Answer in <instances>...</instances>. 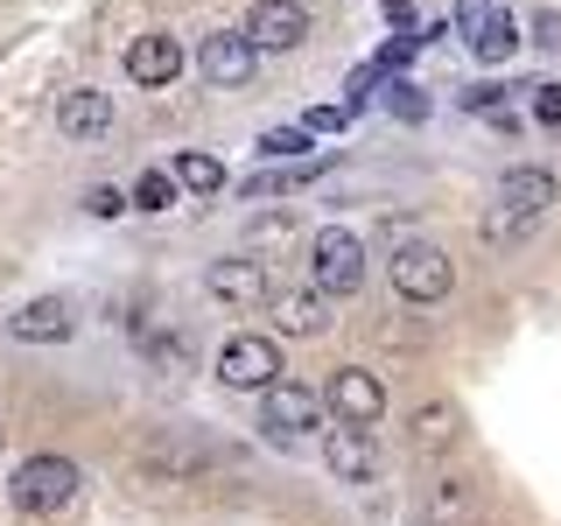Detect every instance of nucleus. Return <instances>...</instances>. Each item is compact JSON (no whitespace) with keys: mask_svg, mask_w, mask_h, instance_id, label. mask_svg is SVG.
<instances>
[{"mask_svg":"<svg viewBox=\"0 0 561 526\" xmlns=\"http://www.w3.org/2000/svg\"><path fill=\"white\" fill-rule=\"evenodd\" d=\"M309 267H316V288L323 295H358L365 288V239L351 225H323L309 239Z\"/></svg>","mask_w":561,"mask_h":526,"instance_id":"nucleus-5","label":"nucleus"},{"mask_svg":"<svg viewBox=\"0 0 561 526\" xmlns=\"http://www.w3.org/2000/svg\"><path fill=\"white\" fill-rule=\"evenodd\" d=\"M169 175H175V190H190V197H218V190H225V162H218V155H175Z\"/></svg>","mask_w":561,"mask_h":526,"instance_id":"nucleus-20","label":"nucleus"},{"mask_svg":"<svg viewBox=\"0 0 561 526\" xmlns=\"http://www.w3.org/2000/svg\"><path fill=\"white\" fill-rule=\"evenodd\" d=\"M323 464H330V478H344V484H373V478H379V443H373V428L337 421V428L323 435Z\"/></svg>","mask_w":561,"mask_h":526,"instance_id":"nucleus-10","label":"nucleus"},{"mask_svg":"<svg viewBox=\"0 0 561 526\" xmlns=\"http://www.w3.org/2000/svg\"><path fill=\"white\" fill-rule=\"evenodd\" d=\"M148 358L162 373H190V338H148Z\"/></svg>","mask_w":561,"mask_h":526,"instance_id":"nucleus-25","label":"nucleus"},{"mask_svg":"<svg viewBox=\"0 0 561 526\" xmlns=\"http://www.w3.org/2000/svg\"><path fill=\"white\" fill-rule=\"evenodd\" d=\"M204 288L218 295V302H232V309H253V302H267V267L260 260H245V253H232V260H210V274H204Z\"/></svg>","mask_w":561,"mask_h":526,"instance_id":"nucleus-13","label":"nucleus"},{"mask_svg":"<svg viewBox=\"0 0 561 526\" xmlns=\"http://www.w3.org/2000/svg\"><path fill=\"white\" fill-rule=\"evenodd\" d=\"M127 78H134V84H148V92L175 84V78H183V35H169V28L134 35V43H127Z\"/></svg>","mask_w":561,"mask_h":526,"instance_id":"nucleus-11","label":"nucleus"},{"mask_svg":"<svg viewBox=\"0 0 561 526\" xmlns=\"http://www.w3.org/2000/svg\"><path fill=\"white\" fill-rule=\"evenodd\" d=\"M197 64H204V78H210V84H225V92H239V84L253 78L260 49H253V35H245V28H210L204 43H197Z\"/></svg>","mask_w":561,"mask_h":526,"instance_id":"nucleus-8","label":"nucleus"},{"mask_svg":"<svg viewBox=\"0 0 561 526\" xmlns=\"http://www.w3.org/2000/svg\"><path fill=\"white\" fill-rule=\"evenodd\" d=\"M84 499V470L70 464V456H28V464H14V505L35 519H70Z\"/></svg>","mask_w":561,"mask_h":526,"instance_id":"nucleus-3","label":"nucleus"},{"mask_svg":"<svg viewBox=\"0 0 561 526\" xmlns=\"http://www.w3.org/2000/svg\"><path fill=\"white\" fill-rule=\"evenodd\" d=\"M386 274H393V295H400V302H443V295L456 288L449 253H443V245H428V239H400Z\"/></svg>","mask_w":561,"mask_h":526,"instance_id":"nucleus-4","label":"nucleus"},{"mask_svg":"<svg viewBox=\"0 0 561 526\" xmlns=\"http://www.w3.org/2000/svg\"><path fill=\"white\" fill-rule=\"evenodd\" d=\"M478 513V484L470 478H435L428 499H421V526H463Z\"/></svg>","mask_w":561,"mask_h":526,"instance_id":"nucleus-18","label":"nucleus"},{"mask_svg":"<svg viewBox=\"0 0 561 526\" xmlns=\"http://www.w3.org/2000/svg\"><path fill=\"white\" fill-rule=\"evenodd\" d=\"M267 309H274V330H280V338H316V330L330 323V316H323V288H288V295H267Z\"/></svg>","mask_w":561,"mask_h":526,"instance_id":"nucleus-17","label":"nucleus"},{"mask_svg":"<svg viewBox=\"0 0 561 526\" xmlns=\"http://www.w3.org/2000/svg\"><path fill=\"white\" fill-rule=\"evenodd\" d=\"M386 14H393L400 28H414V0H386Z\"/></svg>","mask_w":561,"mask_h":526,"instance_id":"nucleus-30","label":"nucleus"},{"mask_svg":"<svg viewBox=\"0 0 561 526\" xmlns=\"http://www.w3.org/2000/svg\"><path fill=\"white\" fill-rule=\"evenodd\" d=\"M386 113L393 119H428V92H421L414 78H393L386 84Z\"/></svg>","mask_w":561,"mask_h":526,"instance_id":"nucleus-24","label":"nucleus"},{"mask_svg":"<svg viewBox=\"0 0 561 526\" xmlns=\"http://www.w3.org/2000/svg\"><path fill=\"white\" fill-rule=\"evenodd\" d=\"M57 127H64L70 140H99L105 127H113V99L92 92V84H78V92L57 99Z\"/></svg>","mask_w":561,"mask_h":526,"instance_id":"nucleus-16","label":"nucleus"},{"mask_svg":"<svg viewBox=\"0 0 561 526\" xmlns=\"http://www.w3.org/2000/svg\"><path fill=\"white\" fill-rule=\"evenodd\" d=\"M8 330L22 344H64L70 330H78V309H70L64 295H35V302H22V309L8 316Z\"/></svg>","mask_w":561,"mask_h":526,"instance_id":"nucleus-14","label":"nucleus"},{"mask_svg":"<svg viewBox=\"0 0 561 526\" xmlns=\"http://www.w3.org/2000/svg\"><path fill=\"white\" fill-rule=\"evenodd\" d=\"M554 197H561V183H554L548 169H505L499 175V204L484 210V239L491 245H513L519 232H534V225L548 218Z\"/></svg>","mask_w":561,"mask_h":526,"instance_id":"nucleus-2","label":"nucleus"},{"mask_svg":"<svg viewBox=\"0 0 561 526\" xmlns=\"http://www.w3.org/2000/svg\"><path fill=\"white\" fill-rule=\"evenodd\" d=\"M470 49H478V64H505L519 49V22H513V14H499V8H484L478 28H470Z\"/></svg>","mask_w":561,"mask_h":526,"instance_id":"nucleus-19","label":"nucleus"},{"mask_svg":"<svg viewBox=\"0 0 561 526\" xmlns=\"http://www.w3.org/2000/svg\"><path fill=\"white\" fill-rule=\"evenodd\" d=\"M463 113L491 119V127H513V105H505V84H470V92H463Z\"/></svg>","mask_w":561,"mask_h":526,"instance_id":"nucleus-22","label":"nucleus"},{"mask_svg":"<svg viewBox=\"0 0 561 526\" xmlns=\"http://www.w3.org/2000/svg\"><path fill=\"white\" fill-rule=\"evenodd\" d=\"M526 99H534L540 127H561V84H526Z\"/></svg>","mask_w":561,"mask_h":526,"instance_id":"nucleus-26","label":"nucleus"},{"mask_svg":"<svg viewBox=\"0 0 561 526\" xmlns=\"http://www.w3.org/2000/svg\"><path fill=\"white\" fill-rule=\"evenodd\" d=\"M210 470H218V456L204 443H148L119 470V484H127L140 505H183L197 484H210Z\"/></svg>","mask_w":561,"mask_h":526,"instance_id":"nucleus-1","label":"nucleus"},{"mask_svg":"<svg viewBox=\"0 0 561 526\" xmlns=\"http://www.w3.org/2000/svg\"><path fill=\"white\" fill-rule=\"evenodd\" d=\"M456 443H463V414H456L449 400H428V408L408 414V449L414 456H449Z\"/></svg>","mask_w":561,"mask_h":526,"instance_id":"nucleus-15","label":"nucleus"},{"mask_svg":"<svg viewBox=\"0 0 561 526\" xmlns=\"http://www.w3.org/2000/svg\"><path fill=\"white\" fill-rule=\"evenodd\" d=\"M323 408L337 414V421H358V428H373V421L386 414V386L373 373H358V365H337L323 386Z\"/></svg>","mask_w":561,"mask_h":526,"instance_id":"nucleus-9","label":"nucleus"},{"mask_svg":"<svg viewBox=\"0 0 561 526\" xmlns=\"http://www.w3.org/2000/svg\"><path fill=\"white\" fill-rule=\"evenodd\" d=\"M245 35H253V49H302L309 43V8L302 0H253Z\"/></svg>","mask_w":561,"mask_h":526,"instance_id":"nucleus-12","label":"nucleus"},{"mask_svg":"<svg viewBox=\"0 0 561 526\" xmlns=\"http://www.w3.org/2000/svg\"><path fill=\"white\" fill-rule=\"evenodd\" d=\"M84 210H92V218H119V210H127V197H119L113 183H99L92 197H84Z\"/></svg>","mask_w":561,"mask_h":526,"instance_id":"nucleus-27","label":"nucleus"},{"mask_svg":"<svg viewBox=\"0 0 561 526\" xmlns=\"http://www.w3.org/2000/svg\"><path fill=\"white\" fill-rule=\"evenodd\" d=\"M175 197H183V190H175V175H169V169H148V175L134 183V210H169Z\"/></svg>","mask_w":561,"mask_h":526,"instance_id":"nucleus-23","label":"nucleus"},{"mask_svg":"<svg viewBox=\"0 0 561 526\" xmlns=\"http://www.w3.org/2000/svg\"><path fill=\"white\" fill-rule=\"evenodd\" d=\"M344 119H351V113H344V105H316V113L302 119V127H309V134H337V127H344Z\"/></svg>","mask_w":561,"mask_h":526,"instance_id":"nucleus-28","label":"nucleus"},{"mask_svg":"<svg viewBox=\"0 0 561 526\" xmlns=\"http://www.w3.org/2000/svg\"><path fill=\"white\" fill-rule=\"evenodd\" d=\"M218 379L232 386V393H267L280 379V351L267 338H225L218 344Z\"/></svg>","mask_w":561,"mask_h":526,"instance_id":"nucleus-7","label":"nucleus"},{"mask_svg":"<svg viewBox=\"0 0 561 526\" xmlns=\"http://www.w3.org/2000/svg\"><path fill=\"white\" fill-rule=\"evenodd\" d=\"M534 43L540 49H561V14H534Z\"/></svg>","mask_w":561,"mask_h":526,"instance_id":"nucleus-29","label":"nucleus"},{"mask_svg":"<svg viewBox=\"0 0 561 526\" xmlns=\"http://www.w3.org/2000/svg\"><path fill=\"white\" fill-rule=\"evenodd\" d=\"M309 148H316L309 127H267V134H260V155H267V162H302Z\"/></svg>","mask_w":561,"mask_h":526,"instance_id":"nucleus-21","label":"nucleus"},{"mask_svg":"<svg viewBox=\"0 0 561 526\" xmlns=\"http://www.w3.org/2000/svg\"><path fill=\"white\" fill-rule=\"evenodd\" d=\"M323 421V400L309 393V386H295V379H274L267 393H260V428L274 435V443H302V435Z\"/></svg>","mask_w":561,"mask_h":526,"instance_id":"nucleus-6","label":"nucleus"}]
</instances>
